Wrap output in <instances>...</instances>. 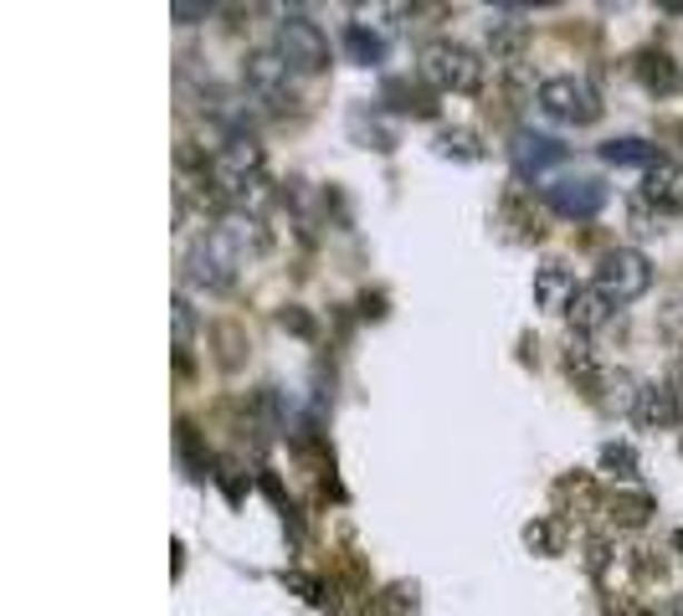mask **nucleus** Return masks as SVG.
Segmentation results:
<instances>
[{
    "mask_svg": "<svg viewBox=\"0 0 683 616\" xmlns=\"http://www.w3.org/2000/svg\"><path fill=\"white\" fill-rule=\"evenodd\" d=\"M263 252H268V227H263V216L227 211L196 247H190L186 278H190V288H201V294H227L231 282H237V272Z\"/></svg>",
    "mask_w": 683,
    "mask_h": 616,
    "instance_id": "1",
    "label": "nucleus"
},
{
    "mask_svg": "<svg viewBox=\"0 0 683 616\" xmlns=\"http://www.w3.org/2000/svg\"><path fill=\"white\" fill-rule=\"evenodd\" d=\"M263 145L257 139H247V135H237V139H227V145L216 149V160H211V186L221 190V196H231V201H263L268 196V180H263Z\"/></svg>",
    "mask_w": 683,
    "mask_h": 616,
    "instance_id": "2",
    "label": "nucleus"
},
{
    "mask_svg": "<svg viewBox=\"0 0 683 616\" xmlns=\"http://www.w3.org/2000/svg\"><path fill=\"white\" fill-rule=\"evenodd\" d=\"M422 82H432L437 93H478L483 82V62L473 47H463V41H427L422 47Z\"/></svg>",
    "mask_w": 683,
    "mask_h": 616,
    "instance_id": "3",
    "label": "nucleus"
},
{
    "mask_svg": "<svg viewBox=\"0 0 683 616\" xmlns=\"http://www.w3.org/2000/svg\"><path fill=\"white\" fill-rule=\"evenodd\" d=\"M540 113L555 123H571V129H586V123L602 119V98H596V88L586 78L561 72V78L540 82Z\"/></svg>",
    "mask_w": 683,
    "mask_h": 616,
    "instance_id": "4",
    "label": "nucleus"
},
{
    "mask_svg": "<svg viewBox=\"0 0 683 616\" xmlns=\"http://www.w3.org/2000/svg\"><path fill=\"white\" fill-rule=\"evenodd\" d=\"M602 298H612V304H637V298L653 288V262H647L637 247H612V252H602V262H596V282H591Z\"/></svg>",
    "mask_w": 683,
    "mask_h": 616,
    "instance_id": "5",
    "label": "nucleus"
},
{
    "mask_svg": "<svg viewBox=\"0 0 683 616\" xmlns=\"http://www.w3.org/2000/svg\"><path fill=\"white\" fill-rule=\"evenodd\" d=\"M241 82H247V93L257 98L263 108H294V68L283 62L278 47H257V52H247V62H241Z\"/></svg>",
    "mask_w": 683,
    "mask_h": 616,
    "instance_id": "6",
    "label": "nucleus"
},
{
    "mask_svg": "<svg viewBox=\"0 0 683 616\" xmlns=\"http://www.w3.org/2000/svg\"><path fill=\"white\" fill-rule=\"evenodd\" d=\"M283 52V62L294 72H324L329 68V37H324L319 21H308L304 11H288L278 21V41H273Z\"/></svg>",
    "mask_w": 683,
    "mask_h": 616,
    "instance_id": "7",
    "label": "nucleus"
},
{
    "mask_svg": "<svg viewBox=\"0 0 683 616\" xmlns=\"http://www.w3.org/2000/svg\"><path fill=\"white\" fill-rule=\"evenodd\" d=\"M545 206L565 221H591L606 206V186L596 175H561V180L545 186Z\"/></svg>",
    "mask_w": 683,
    "mask_h": 616,
    "instance_id": "8",
    "label": "nucleus"
},
{
    "mask_svg": "<svg viewBox=\"0 0 683 616\" xmlns=\"http://www.w3.org/2000/svg\"><path fill=\"white\" fill-rule=\"evenodd\" d=\"M565 155H571V149H565L561 139L535 135V129H514V139H509V160H514V175H519V180L545 175L550 165H561Z\"/></svg>",
    "mask_w": 683,
    "mask_h": 616,
    "instance_id": "9",
    "label": "nucleus"
},
{
    "mask_svg": "<svg viewBox=\"0 0 683 616\" xmlns=\"http://www.w3.org/2000/svg\"><path fill=\"white\" fill-rule=\"evenodd\" d=\"M632 421H643V427H679V421H683V401H679V390H673L669 380H643V390H637V411H632Z\"/></svg>",
    "mask_w": 683,
    "mask_h": 616,
    "instance_id": "10",
    "label": "nucleus"
},
{
    "mask_svg": "<svg viewBox=\"0 0 683 616\" xmlns=\"http://www.w3.org/2000/svg\"><path fill=\"white\" fill-rule=\"evenodd\" d=\"M643 201L653 206V211L683 216V165L679 160H657L653 170L643 175Z\"/></svg>",
    "mask_w": 683,
    "mask_h": 616,
    "instance_id": "11",
    "label": "nucleus"
},
{
    "mask_svg": "<svg viewBox=\"0 0 683 616\" xmlns=\"http://www.w3.org/2000/svg\"><path fill=\"white\" fill-rule=\"evenodd\" d=\"M576 294H581L576 278H571L561 262H545V268H535V304L545 308V314H565Z\"/></svg>",
    "mask_w": 683,
    "mask_h": 616,
    "instance_id": "12",
    "label": "nucleus"
},
{
    "mask_svg": "<svg viewBox=\"0 0 683 616\" xmlns=\"http://www.w3.org/2000/svg\"><path fill=\"white\" fill-rule=\"evenodd\" d=\"M632 72H637V82H643L647 93H679L683 88V72H679V62H673L669 52H643L637 62H632Z\"/></svg>",
    "mask_w": 683,
    "mask_h": 616,
    "instance_id": "13",
    "label": "nucleus"
},
{
    "mask_svg": "<svg viewBox=\"0 0 683 616\" xmlns=\"http://www.w3.org/2000/svg\"><path fill=\"white\" fill-rule=\"evenodd\" d=\"M612 298H602L596 288H581L576 298H571V308H565V319H571V329L576 335H596V329H606L612 324Z\"/></svg>",
    "mask_w": 683,
    "mask_h": 616,
    "instance_id": "14",
    "label": "nucleus"
},
{
    "mask_svg": "<svg viewBox=\"0 0 683 616\" xmlns=\"http://www.w3.org/2000/svg\"><path fill=\"white\" fill-rule=\"evenodd\" d=\"M565 376L576 380L586 396H596V390L606 386V370H602V360H596V349H591L586 339H571V349H565Z\"/></svg>",
    "mask_w": 683,
    "mask_h": 616,
    "instance_id": "15",
    "label": "nucleus"
},
{
    "mask_svg": "<svg viewBox=\"0 0 683 616\" xmlns=\"http://www.w3.org/2000/svg\"><path fill=\"white\" fill-rule=\"evenodd\" d=\"M380 103H390L396 113H416V119H432V113H437L432 93L422 88V82H412V78H390L386 88H380Z\"/></svg>",
    "mask_w": 683,
    "mask_h": 616,
    "instance_id": "16",
    "label": "nucleus"
},
{
    "mask_svg": "<svg viewBox=\"0 0 683 616\" xmlns=\"http://www.w3.org/2000/svg\"><path fill=\"white\" fill-rule=\"evenodd\" d=\"M345 52L355 57L360 68H376V62H386L390 41L380 37L376 27H365V21H349V27H345Z\"/></svg>",
    "mask_w": 683,
    "mask_h": 616,
    "instance_id": "17",
    "label": "nucleus"
},
{
    "mask_svg": "<svg viewBox=\"0 0 683 616\" xmlns=\"http://www.w3.org/2000/svg\"><path fill=\"white\" fill-rule=\"evenodd\" d=\"M524 47H529V31L524 27H509V21H494V27H488V57H494L498 68H519Z\"/></svg>",
    "mask_w": 683,
    "mask_h": 616,
    "instance_id": "18",
    "label": "nucleus"
},
{
    "mask_svg": "<svg viewBox=\"0 0 683 616\" xmlns=\"http://www.w3.org/2000/svg\"><path fill=\"white\" fill-rule=\"evenodd\" d=\"M602 160L616 165V170H653L657 165V145H647V139H612V145H602Z\"/></svg>",
    "mask_w": 683,
    "mask_h": 616,
    "instance_id": "19",
    "label": "nucleus"
},
{
    "mask_svg": "<svg viewBox=\"0 0 683 616\" xmlns=\"http://www.w3.org/2000/svg\"><path fill=\"white\" fill-rule=\"evenodd\" d=\"M437 155L473 165V160H483V145H478V135H473V129H443V135H437Z\"/></svg>",
    "mask_w": 683,
    "mask_h": 616,
    "instance_id": "20",
    "label": "nucleus"
},
{
    "mask_svg": "<svg viewBox=\"0 0 683 616\" xmlns=\"http://www.w3.org/2000/svg\"><path fill=\"white\" fill-rule=\"evenodd\" d=\"M647 514H653V498L647 494H616L612 498V524H622V529H643Z\"/></svg>",
    "mask_w": 683,
    "mask_h": 616,
    "instance_id": "21",
    "label": "nucleus"
},
{
    "mask_svg": "<svg viewBox=\"0 0 683 616\" xmlns=\"http://www.w3.org/2000/svg\"><path fill=\"white\" fill-rule=\"evenodd\" d=\"M524 545L535 549V555H561V545H565L561 524H555V519H535L529 529H524Z\"/></svg>",
    "mask_w": 683,
    "mask_h": 616,
    "instance_id": "22",
    "label": "nucleus"
},
{
    "mask_svg": "<svg viewBox=\"0 0 683 616\" xmlns=\"http://www.w3.org/2000/svg\"><path fill=\"white\" fill-rule=\"evenodd\" d=\"M602 468L616 473L622 483H632V478H637V453H632L627 443H606L602 447Z\"/></svg>",
    "mask_w": 683,
    "mask_h": 616,
    "instance_id": "23",
    "label": "nucleus"
},
{
    "mask_svg": "<svg viewBox=\"0 0 683 616\" xmlns=\"http://www.w3.org/2000/svg\"><path fill=\"white\" fill-rule=\"evenodd\" d=\"M657 329H663V339H669L673 349H683V294L663 304V314H657Z\"/></svg>",
    "mask_w": 683,
    "mask_h": 616,
    "instance_id": "24",
    "label": "nucleus"
},
{
    "mask_svg": "<svg viewBox=\"0 0 683 616\" xmlns=\"http://www.w3.org/2000/svg\"><path fill=\"white\" fill-rule=\"evenodd\" d=\"M175 349H180V355L190 349V304L186 298H175Z\"/></svg>",
    "mask_w": 683,
    "mask_h": 616,
    "instance_id": "25",
    "label": "nucleus"
},
{
    "mask_svg": "<svg viewBox=\"0 0 683 616\" xmlns=\"http://www.w3.org/2000/svg\"><path fill=\"white\" fill-rule=\"evenodd\" d=\"M514 206H519V190H509V196H504V206H498V216H514ZM519 227H524V241H529V237H540V221H535V216H519Z\"/></svg>",
    "mask_w": 683,
    "mask_h": 616,
    "instance_id": "26",
    "label": "nucleus"
},
{
    "mask_svg": "<svg viewBox=\"0 0 683 616\" xmlns=\"http://www.w3.org/2000/svg\"><path fill=\"white\" fill-rule=\"evenodd\" d=\"M283 329H294V335H314V319H308L304 308H288V314H283Z\"/></svg>",
    "mask_w": 683,
    "mask_h": 616,
    "instance_id": "27",
    "label": "nucleus"
},
{
    "mask_svg": "<svg viewBox=\"0 0 683 616\" xmlns=\"http://www.w3.org/2000/svg\"><path fill=\"white\" fill-rule=\"evenodd\" d=\"M170 16H175V21H180V27H190L196 16H206V6H170Z\"/></svg>",
    "mask_w": 683,
    "mask_h": 616,
    "instance_id": "28",
    "label": "nucleus"
},
{
    "mask_svg": "<svg viewBox=\"0 0 683 616\" xmlns=\"http://www.w3.org/2000/svg\"><path fill=\"white\" fill-rule=\"evenodd\" d=\"M669 386L679 390V401H683V360H679V370H673V376H669Z\"/></svg>",
    "mask_w": 683,
    "mask_h": 616,
    "instance_id": "29",
    "label": "nucleus"
}]
</instances>
